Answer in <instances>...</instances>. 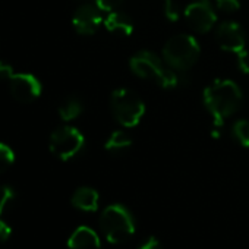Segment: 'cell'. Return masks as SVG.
<instances>
[{
  "instance_id": "1",
  "label": "cell",
  "mask_w": 249,
  "mask_h": 249,
  "mask_svg": "<svg viewBox=\"0 0 249 249\" xmlns=\"http://www.w3.org/2000/svg\"><path fill=\"white\" fill-rule=\"evenodd\" d=\"M204 104L213 116V138L220 137L224 119L234 114L242 104V91L231 79H215L204 89Z\"/></svg>"
},
{
  "instance_id": "2",
  "label": "cell",
  "mask_w": 249,
  "mask_h": 249,
  "mask_svg": "<svg viewBox=\"0 0 249 249\" xmlns=\"http://www.w3.org/2000/svg\"><path fill=\"white\" fill-rule=\"evenodd\" d=\"M129 65L137 76L156 81L164 89L176 88L179 84V76L175 73V71L167 63L164 65L163 60L151 52L144 50L137 53L131 59Z\"/></svg>"
},
{
  "instance_id": "3",
  "label": "cell",
  "mask_w": 249,
  "mask_h": 249,
  "mask_svg": "<svg viewBox=\"0 0 249 249\" xmlns=\"http://www.w3.org/2000/svg\"><path fill=\"white\" fill-rule=\"evenodd\" d=\"M100 227L108 242L124 243L135 233V220L124 205L113 204L101 213Z\"/></svg>"
},
{
  "instance_id": "4",
  "label": "cell",
  "mask_w": 249,
  "mask_h": 249,
  "mask_svg": "<svg viewBox=\"0 0 249 249\" xmlns=\"http://www.w3.org/2000/svg\"><path fill=\"white\" fill-rule=\"evenodd\" d=\"M201 49L198 41L188 34H179L167 40L163 47V60L173 71H188L191 69L198 57Z\"/></svg>"
},
{
  "instance_id": "5",
  "label": "cell",
  "mask_w": 249,
  "mask_h": 249,
  "mask_svg": "<svg viewBox=\"0 0 249 249\" xmlns=\"http://www.w3.org/2000/svg\"><path fill=\"white\" fill-rule=\"evenodd\" d=\"M111 113L123 128H134L145 113V104L140 95L131 89L119 88L111 94Z\"/></svg>"
},
{
  "instance_id": "6",
  "label": "cell",
  "mask_w": 249,
  "mask_h": 249,
  "mask_svg": "<svg viewBox=\"0 0 249 249\" xmlns=\"http://www.w3.org/2000/svg\"><path fill=\"white\" fill-rule=\"evenodd\" d=\"M49 145L52 154L63 161H68L82 151L85 145V138L76 128L63 126L52 134Z\"/></svg>"
},
{
  "instance_id": "7",
  "label": "cell",
  "mask_w": 249,
  "mask_h": 249,
  "mask_svg": "<svg viewBox=\"0 0 249 249\" xmlns=\"http://www.w3.org/2000/svg\"><path fill=\"white\" fill-rule=\"evenodd\" d=\"M185 19L196 33H208L215 25L217 15L208 0H196L185 9Z\"/></svg>"
},
{
  "instance_id": "8",
  "label": "cell",
  "mask_w": 249,
  "mask_h": 249,
  "mask_svg": "<svg viewBox=\"0 0 249 249\" xmlns=\"http://www.w3.org/2000/svg\"><path fill=\"white\" fill-rule=\"evenodd\" d=\"M8 81L11 94L17 101L31 103L41 94V82L31 73H12Z\"/></svg>"
},
{
  "instance_id": "9",
  "label": "cell",
  "mask_w": 249,
  "mask_h": 249,
  "mask_svg": "<svg viewBox=\"0 0 249 249\" xmlns=\"http://www.w3.org/2000/svg\"><path fill=\"white\" fill-rule=\"evenodd\" d=\"M101 9L97 5L82 3L73 14L72 24L76 33L82 36H92L103 22Z\"/></svg>"
},
{
  "instance_id": "10",
  "label": "cell",
  "mask_w": 249,
  "mask_h": 249,
  "mask_svg": "<svg viewBox=\"0 0 249 249\" xmlns=\"http://www.w3.org/2000/svg\"><path fill=\"white\" fill-rule=\"evenodd\" d=\"M215 40L221 50L239 53L245 50V34L237 22H223L215 30Z\"/></svg>"
},
{
  "instance_id": "11",
  "label": "cell",
  "mask_w": 249,
  "mask_h": 249,
  "mask_svg": "<svg viewBox=\"0 0 249 249\" xmlns=\"http://www.w3.org/2000/svg\"><path fill=\"white\" fill-rule=\"evenodd\" d=\"M69 249H101L98 234L87 226H79L68 240Z\"/></svg>"
},
{
  "instance_id": "12",
  "label": "cell",
  "mask_w": 249,
  "mask_h": 249,
  "mask_svg": "<svg viewBox=\"0 0 249 249\" xmlns=\"http://www.w3.org/2000/svg\"><path fill=\"white\" fill-rule=\"evenodd\" d=\"M104 27L113 33V34H119V36H124L128 37L134 33V21L129 15H126L124 12H119V11H113L108 12V17L104 19Z\"/></svg>"
},
{
  "instance_id": "13",
  "label": "cell",
  "mask_w": 249,
  "mask_h": 249,
  "mask_svg": "<svg viewBox=\"0 0 249 249\" xmlns=\"http://www.w3.org/2000/svg\"><path fill=\"white\" fill-rule=\"evenodd\" d=\"M98 192L92 188L88 186H82L78 188L73 195H72V205L81 211H87V213H92L98 208Z\"/></svg>"
},
{
  "instance_id": "14",
  "label": "cell",
  "mask_w": 249,
  "mask_h": 249,
  "mask_svg": "<svg viewBox=\"0 0 249 249\" xmlns=\"http://www.w3.org/2000/svg\"><path fill=\"white\" fill-rule=\"evenodd\" d=\"M131 147H132V138L124 131H114L108 137V140L104 145V148L111 154H122L124 151H128Z\"/></svg>"
},
{
  "instance_id": "15",
  "label": "cell",
  "mask_w": 249,
  "mask_h": 249,
  "mask_svg": "<svg viewBox=\"0 0 249 249\" xmlns=\"http://www.w3.org/2000/svg\"><path fill=\"white\" fill-rule=\"evenodd\" d=\"M82 113V104L78 98L75 97H69L66 98L60 107H59V114L60 117L65 120V122H69V120H73L76 119L79 114Z\"/></svg>"
},
{
  "instance_id": "16",
  "label": "cell",
  "mask_w": 249,
  "mask_h": 249,
  "mask_svg": "<svg viewBox=\"0 0 249 249\" xmlns=\"http://www.w3.org/2000/svg\"><path fill=\"white\" fill-rule=\"evenodd\" d=\"M231 134L240 145L249 148V120H245V119L237 120L233 124Z\"/></svg>"
},
{
  "instance_id": "17",
  "label": "cell",
  "mask_w": 249,
  "mask_h": 249,
  "mask_svg": "<svg viewBox=\"0 0 249 249\" xmlns=\"http://www.w3.org/2000/svg\"><path fill=\"white\" fill-rule=\"evenodd\" d=\"M14 161H15L14 150L9 145L0 142V175L6 172L14 164Z\"/></svg>"
},
{
  "instance_id": "18",
  "label": "cell",
  "mask_w": 249,
  "mask_h": 249,
  "mask_svg": "<svg viewBox=\"0 0 249 249\" xmlns=\"http://www.w3.org/2000/svg\"><path fill=\"white\" fill-rule=\"evenodd\" d=\"M15 198V192L9 186H0V217L6 211V208L11 205V202Z\"/></svg>"
},
{
  "instance_id": "19",
  "label": "cell",
  "mask_w": 249,
  "mask_h": 249,
  "mask_svg": "<svg viewBox=\"0 0 249 249\" xmlns=\"http://www.w3.org/2000/svg\"><path fill=\"white\" fill-rule=\"evenodd\" d=\"M217 8L223 12H236L240 8V2L239 0H215Z\"/></svg>"
},
{
  "instance_id": "20",
  "label": "cell",
  "mask_w": 249,
  "mask_h": 249,
  "mask_svg": "<svg viewBox=\"0 0 249 249\" xmlns=\"http://www.w3.org/2000/svg\"><path fill=\"white\" fill-rule=\"evenodd\" d=\"M123 0H95V5L103 11V12H113L116 11Z\"/></svg>"
},
{
  "instance_id": "21",
  "label": "cell",
  "mask_w": 249,
  "mask_h": 249,
  "mask_svg": "<svg viewBox=\"0 0 249 249\" xmlns=\"http://www.w3.org/2000/svg\"><path fill=\"white\" fill-rule=\"evenodd\" d=\"M164 14L169 21H178L179 12H178V6L173 3V0H164Z\"/></svg>"
},
{
  "instance_id": "22",
  "label": "cell",
  "mask_w": 249,
  "mask_h": 249,
  "mask_svg": "<svg viewBox=\"0 0 249 249\" xmlns=\"http://www.w3.org/2000/svg\"><path fill=\"white\" fill-rule=\"evenodd\" d=\"M237 68L243 73H249V52L242 50L237 53Z\"/></svg>"
},
{
  "instance_id": "23",
  "label": "cell",
  "mask_w": 249,
  "mask_h": 249,
  "mask_svg": "<svg viewBox=\"0 0 249 249\" xmlns=\"http://www.w3.org/2000/svg\"><path fill=\"white\" fill-rule=\"evenodd\" d=\"M11 234H12L11 226H9L6 221H3L2 218H0V242L8 240V239L11 237Z\"/></svg>"
},
{
  "instance_id": "24",
  "label": "cell",
  "mask_w": 249,
  "mask_h": 249,
  "mask_svg": "<svg viewBox=\"0 0 249 249\" xmlns=\"http://www.w3.org/2000/svg\"><path fill=\"white\" fill-rule=\"evenodd\" d=\"M137 249H161V245H160V242L154 236H151L145 242H142Z\"/></svg>"
},
{
  "instance_id": "25",
  "label": "cell",
  "mask_w": 249,
  "mask_h": 249,
  "mask_svg": "<svg viewBox=\"0 0 249 249\" xmlns=\"http://www.w3.org/2000/svg\"><path fill=\"white\" fill-rule=\"evenodd\" d=\"M12 73H14L12 66L0 60V79H6V81H8V79L11 78Z\"/></svg>"
},
{
  "instance_id": "26",
  "label": "cell",
  "mask_w": 249,
  "mask_h": 249,
  "mask_svg": "<svg viewBox=\"0 0 249 249\" xmlns=\"http://www.w3.org/2000/svg\"><path fill=\"white\" fill-rule=\"evenodd\" d=\"M78 2H84V3H88L89 0H78Z\"/></svg>"
}]
</instances>
